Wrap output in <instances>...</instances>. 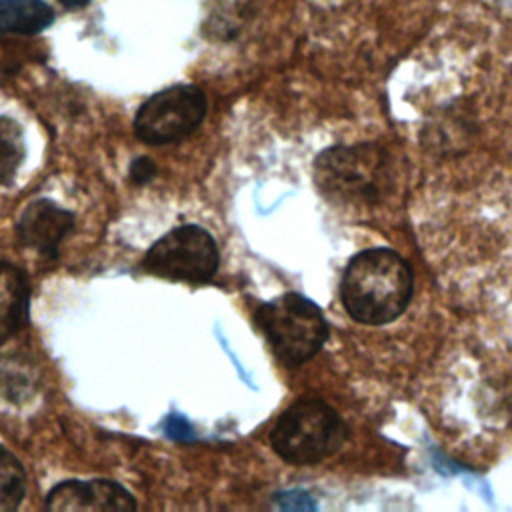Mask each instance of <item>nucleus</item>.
I'll use <instances>...</instances> for the list:
<instances>
[{
	"mask_svg": "<svg viewBox=\"0 0 512 512\" xmlns=\"http://www.w3.org/2000/svg\"><path fill=\"white\" fill-rule=\"evenodd\" d=\"M414 294L410 264L390 248L362 250L350 258L340 280V300L360 324L382 326L408 308Z\"/></svg>",
	"mask_w": 512,
	"mask_h": 512,
	"instance_id": "1",
	"label": "nucleus"
},
{
	"mask_svg": "<svg viewBox=\"0 0 512 512\" xmlns=\"http://www.w3.org/2000/svg\"><path fill=\"white\" fill-rule=\"evenodd\" d=\"M206 96L198 86L176 84L152 94L136 112L134 132L148 144H170L192 134L206 116Z\"/></svg>",
	"mask_w": 512,
	"mask_h": 512,
	"instance_id": "6",
	"label": "nucleus"
},
{
	"mask_svg": "<svg viewBox=\"0 0 512 512\" xmlns=\"http://www.w3.org/2000/svg\"><path fill=\"white\" fill-rule=\"evenodd\" d=\"M30 282L26 274L8 262H0V344L12 338L28 318Z\"/></svg>",
	"mask_w": 512,
	"mask_h": 512,
	"instance_id": "9",
	"label": "nucleus"
},
{
	"mask_svg": "<svg viewBox=\"0 0 512 512\" xmlns=\"http://www.w3.org/2000/svg\"><path fill=\"white\" fill-rule=\"evenodd\" d=\"M138 504L132 494L114 480H64L46 494V510L52 512H132Z\"/></svg>",
	"mask_w": 512,
	"mask_h": 512,
	"instance_id": "7",
	"label": "nucleus"
},
{
	"mask_svg": "<svg viewBox=\"0 0 512 512\" xmlns=\"http://www.w3.org/2000/svg\"><path fill=\"white\" fill-rule=\"evenodd\" d=\"M24 156L26 144L20 124L8 116H0V186L14 178Z\"/></svg>",
	"mask_w": 512,
	"mask_h": 512,
	"instance_id": "12",
	"label": "nucleus"
},
{
	"mask_svg": "<svg viewBox=\"0 0 512 512\" xmlns=\"http://www.w3.org/2000/svg\"><path fill=\"white\" fill-rule=\"evenodd\" d=\"M346 438V422L320 398H298L292 402L270 432L274 452L294 466H310L326 460L342 448Z\"/></svg>",
	"mask_w": 512,
	"mask_h": 512,
	"instance_id": "3",
	"label": "nucleus"
},
{
	"mask_svg": "<svg viewBox=\"0 0 512 512\" xmlns=\"http://www.w3.org/2000/svg\"><path fill=\"white\" fill-rule=\"evenodd\" d=\"M26 496V470L20 460L0 444V512H12Z\"/></svg>",
	"mask_w": 512,
	"mask_h": 512,
	"instance_id": "11",
	"label": "nucleus"
},
{
	"mask_svg": "<svg viewBox=\"0 0 512 512\" xmlns=\"http://www.w3.org/2000/svg\"><path fill=\"white\" fill-rule=\"evenodd\" d=\"M54 20L44 0H0V30L14 34H36Z\"/></svg>",
	"mask_w": 512,
	"mask_h": 512,
	"instance_id": "10",
	"label": "nucleus"
},
{
	"mask_svg": "<svg viewBox=\"0 0 512 512\" xmlns=\"http://www.w3.org/2000/svg\"><path fill=\"white\" fill-rule=\"evenodd\" d=\"M156 174V164L146 158V156H140V158H134L132 164H130V178L134 184H146L148 180H152Z\"/></svg>",
	"mask_w": 512,
	"mask_h": 512,
	"instance_id": "14",
	"label": "nucleus"
},
{
	"mask_svg": "<svg viewBox=\"0 0 512 512\" xmlns=\"http://www.w3.org/2000/svg\"><path fill=\"white\" fill-rule=\"evenodd\" d=\"M278 506L282 508H288V510H310L314 508L316 504L312 502V498L306 494V492H300V490H292V492H282L278 494L276 498Z\"/></svg>",
	"mask_w": 512,
	"mask_h": 512,
	"instance_id": "13",
	"label": "nucleus"
},
{
	"mask_svg": "<svg viewBox=\"0 0 512 512\" xmlns=\"http://www.w3.org/2000/svg\"><path fill=\"white\" fill-rule=\"evenodd\" d=\"M166 434L170 438H176V440H190L194 436L190 424L182 416H178V414L168 416V420H166Z\"/></svg>",
	"mask_w": 512,
	"mask_h": 512,
	"instance_id": "15",
	"label": "nucleus"
},
{
	"mask_svg": "<svg viewBox=\"0 0 512 512\" xmlns=\"http://www.w3.org/2000/svg\"><path fill=\"white\" fill-rule=\"evenodd\" d=\"M320 194L340 208H372L396 188V170L384 148L376 144L332 146L314 162Z\"/></svg>",
	"mask_w": 512,
	"mask_h": 512,
	"instance_id": "2",
	"label": "nucleus"
},
{
	"mask_svg": "<svg viewBox=\"0 0 512 512\" xmlns=\"http://www.w3.org/2000/svg\"><path fill=\"white\" fill-rule=\"evenodd\" d=\"M254 320L276 358L292 368L308 362L328 338V322L322 310L294 292L260 304Z\"/></svg>",
	"mask_w": 512,
	"mask_h": 512,
	"instance_id": "4",
	"label": "nucleus"
},
{
	"mask_svg": "<svg viewBox=\"0 0 512 512\" xmlns=\"http://www.w3.org/2000/svg\"><path fill=\"white\" fill-rule=\"evenodd\" d=\"M220 252L214 236L196 224H184L152 244L142 260L148 274L190 284L210 282L218 270Z\"/></svg>",
	"mask_w": 512,
	"mask_h": 512,
	"instance_id": "5",
	"label": "nucleus"
},
{
	"mask_svg": "<svg viewBox=\"0 0 512 512\" xmlns=\"http://www.w3.org/2000/svg\"><path fill=\"white\" fill-rule=\"evenodd\" d=\"M90 0H60L62 6L66 8H80V6H86Z\"/></svg>",
	"mask_w": 512,
	"mask_h": 512,
	"instance_id": "16",
	"label": "nucleus"
},
{
	"mask_svg": "<svg viewBox=\"0 0 512 512\" xmlns=\"http://www.w3.org/2000/svg\"><path fill=\"white\" fill-rule=\"evenodd\" d=\"M74 228V214L48 198L30 202L16 224V236L22 246L32 248L46 258L58 256L60 242Z\"/></svg>",
	"mask_w": 512,
	"mask_h": 512,
	"instance_id": "8",
	"label": "nucleus"
}]
</instances>
